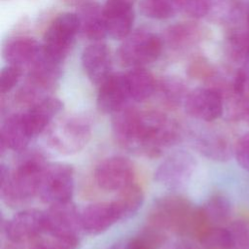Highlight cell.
I'll return each instance as SVG.
<instances>
[{
    "label": "cell",
    "instance_id": "cell-1",
    "mask_svg": "<svg viewBox=\"0 0 249 249\" xmlns=\"http://www.w3.org/2000/svg\"><path fill=\"white\" fill-rule=\"evenodd\" d=\"M112 131L120 147L150 159L160 157L183 137L181 126L167 115L128 106L113 115Z\"/></svg>",
    "mask_w": 249,
    "mask_h": 249
},
{
    "label": "cell",
    "instance_id": "cell-2",
    "mask_svg": "<svg viewBox=\"0 0 249 249\" xmlns=\"http://www.w3.org/2000/svg\"><path fill=\"white\" fill-rule=\"evenodd\" d=\"M148 227L160 231H172L199 240L212 227L202 207H196L186 197L166 196L157 199L148 217Z\"/></svg>",
    "mask_w": 249,
    "mask_h": 249
},
{
    "label": "cell",
    "instance_id": "cell-3",
    "mask_svg": "<svg viewBox=\"0 0 249 249\" xmlns=\"http://www.w3.org/2000/svg\"><path fill=\"white\" fill-rule=\"evenodd\" d=\"M17 164L10 170L5 164L0 168V194L3 201L10 207L27 204L38 196L41 174L49 163L39 151H22Z\"/></svg>",
    "mask_w": 249,
    "mask_h": 249
},
{
    "label": "cell",
    "instance_id": "cell-4",
    "mask_svg": "<svg viewBox=\"0 0 249 249\" xmlns=\"http://www.w3.org/2000/svg\"><path fill=\"white\" fill-rule=\"evenodd\" d=\"M48 145L60 155L79 153L89 143L92 125L85 116L72 115L54 120L45 131Z\"/></svg>",
    "mask_w": 249,
    "mask_h": 249
},
{
    "label": "cell",
    "instance_id": "cell-5",
    "mask_svg": "<svg viewBox=\"0 0 249 249\" xmlns=\"http://www.w3.org/2000/svg\"><path fill=\"white\" fill-rule=\"evenodd\" d=\"M162 51V41L145 30L130 33L118 50V58L126 67H143L158 59Z\"/></svg>",
    "mask_w": 249,
    "mask_h": 249
},
{
    "label": "cell",
    "instance_id": "cell-6",
    "mask_svg": "<svg viewBox=\"0 0 249 249\" xmlns=\"http://www.w3.org/2000/svg\"><path fill=\"white\" fill-rule=\"evenodd\" d=\"M74 191L73 167L64 162L48 163L38 187V197L49 205L71 200Z\"/></svg>",
    "mask_w": 249,
    "mask_h": 249
},
{
    "label": "cell",
    "instance_id": "cell-7",
    "mask_svg": "<svg viewBox=\"0 0 249 249\" xmlns=\"http://www.w3.org/2000/svg\"><path fill=\"white\" fill-rule=\"evenodd\" d=\"M80 31L77 14L63 13L58 15L48 27L43 51L52 59L62 63L67 56L76 35Z\"/></svg>",
    "mask_w": 249,
    "mask_h": 249
},
{
    "label": "cell",
    "instance_id": "cell-8",
    "mask_svg": "<svg viewBox=\"0 0 249 249\" xmlns=\"http://www.w3.org/2000/svg\"><path fill=\"white\" fill-rule=\"evenodd\" d=\"M196 168L195 158L187 151L171 153L155 171V180L169 190L183 189L191 180Z\"/></svg>",
    "mask_w": 249,
    "mask_h": 249
},
{
    "label": "cell",
    "instance_id": "cell-9",
    "mask_svg": "<svg viewBox=\"0 0 249 249\" xmlns=\"http://www.w3.org/2000/svg\"><path fill=\"white\" fill-rule=\"evenodd\" d=\"M98 187L108 192H121L134 184L135 168L126 158L115 156L104 159L94 170Z\"/></svg>",
    "mask_w": 249,
    "mask_h": 249
},
{
    "label": "cell",
    "instance_id": "cell-10",
    "mask_svg": "<svg viewBox=\"0 0 249 249\" xmlns=\"http://www.w3.org/2000/svg\"><path fill=\"white\" fill-rule=\"evenodd\" d=\"M47 229L46 212L39 209H25L14 215L5 225V234L16 244L31 243Z\"/></svg>",
    "mask_w": 249,
    "mask_h": 249
},
{
    "label": "cell",
    "instance_id": "cell-11",
    "mask_svg": "<svg viewBox=\"0 0 249 249\" xmlns=\"http://www.w3.org/2000/svg\"><path fill=\"white\" fill-rule=\"evenodd\" d=\"M183 105L190 117L205 123L216 121L225 110L223 95L212 87L196 88L189 91Z\"/></svg>",
    "mask_w": 249,
    "mask_h": 249
},
{
    "label": "cell",
    "instance_id": "cell-12",
    "mask_svg": "<svg viewBox=\"0 0 249 249\" xmlns=\"http://www.w3.org/2000/svg\"><path fill=\"white\" fill-rule=\"evenodd\" d=\"M194 148L205 158L215 161H226L233 156V146L219 130L200 126L190 132Z\"/></svg>",
    "mask_w": 249,
    "mask_h": 249
},
{
    "label": "cell",
    "instance_id": "cell-13",
    "mask_svg": "<svg viewBox=\"0 0 249 249\" xmlns=\"http://www.w3.org/2000/svg\"><path fill=\"white\" fill-rule=\"evenodd\" d=\"M45 212L47 219L45 232L80 238L83 231L81 213L71 200L52 204Z\"/></svg>",
    "mask_w": 249,
    "mask_h": 249
},
{
    "label": "cell",
    "instance_id": "cell-14",
    "mask_svg": "<svg viewBox=\"0 0 249 249\" xmlns=\"http://www.w3.org/2000/svg\"><path fill=\"white\" fill-rule=\"evenodd\" d=\"M131 99L125 74H111L100 86L97 94V108L103 114H116L127 107Z\"/></svg>",
    "mask_w": 249,
    "mask_h": 249
},
{
    "label": "cell",
    "instance_id": "cell-15",
    "mask_svg": "<svg viewBox=\"0 0 249 249\" xmlns=\"http://www.w3.org/2000/svg\"><path fill=\"white\" fill-rule=\"evenodd\" d=\"M63 109L56 97L48 96L21 111L24 124L32 138L44 133Z\"/></svg>",
    "mask_w": 249,
    "mask_h": 249
},
{
    "label": "cell",
    "instance_id": "cell-16",
    "mask_svg": "<svg viewBox=\"0 0 249 249\" xmlns=\"http://www.w3.org/2000/svg\"><path fill=\"white\" fill-rule=\"evenodd\" d=\"M134 2L135 0H106L103 10L107 32L113 39H125L131 33Z\"/></svg>",
    "mask_w": 249,
    "mask_h": 249
},
{
    "label": "cell",
    "instance_id": "cell-17",
    "mask_svg": "<svg viewBox=\"0 0 249 249\" xmlns=\"http://www.w3.org/2000/svg\"><path fill=\"white\" fill-rule=\"evenodd\" d=\"M82 65L89 81L100 86L112 73V60L107 46L95 42L88 46L82 53Z\"/></svg>",
    "mask_w": 249,
    "mask_h": 249
},
{
    "label": "cell",
    "instance_id": "cell-18",
    "mask_svg": "<svg viewBox=\"0 0 249 249\" xmlns=\"http://www.w3.org/2000/svg\"><path fill=\"white\" fill-rule=\"evenodd\" d=\"M80 213L83 231L92 235L104 232L115 223L121 221L113 201L89 204Z\"/></svg>",
    "mask_w": 249,
    "mask_h": 249
},
{
    "label": "cell",
    "instance_id": "cell-19",
    "mask_svg": "<svg viewBox=\"0 0 249 249\" xmlns=\"http://www.w3.org/2000/svg\"><path fill=\"white\" fill-rule=\"evenodd\" d=\"M31 139L32 137L26 128L21 111L13 113L5 119L0 130L2 153L5 150L20 153L26 150Z\"/></svg>",
    "mask_w": 249,
    "mask_h": 249
},
{
    "label": "cell",
    "instance_id": "cell-20",
    "mask_svg": "<svg viewBox=\"0 0 249 249\" xmlns=\"http://www.w3.org/2000/svg\"><path fill=\"white\" fill-rule=\"evenodd\" d=\"M43 45L30 37H17L7 42L3 48V57L11 65L28 68L39 57Z\"/></svg>",
    "mask_w": 249,
    "mask_h": 249
},
{
    "label": "cell",
    "instance_id": "cell-21",
    "mask_svg": "<svg viewBox=\"0 0 249 249\" xmlns=\"http://www.w3.org/2000/svg\"><path fill=\"white\" fill-rule=\"evenodd\" d=\"M204 37V29L196 22H178L169 26L163 35L166 46L175 52H184L196 46Z\"/></svg>",
    "mask_w": 249,
    "mask_h": 249
},
{
    "label": "cell",
    "instance_id": "cell-22",
    "mask_svg": "<svg viewBox=\"0 0 249 249\" xmlns=\"http://www.w3.org/2000/svg\"><path fill=\"white\" fill-rule=\"evenodd\" d=\"M80 22V31L89 40L98 42L108 35L103 7L97 3L88 2L77 13Z\"/></svg>",
    "mask_w": 249,
    "mask_h": 249
},
{
    "label": "cell",
    "instance_id": "cell-23",
    "mask_svg": "<svg viewBox=\"0 0 249 249\" xmlns=\"http://www.w3.org/2000/svg\"><path fill=\"white\" fill-rule=\"evenodd\" d=\"M131 99L142 102L157 90V81L154 76L143 67L132 68L125 74Z\"/></svg>",
    "mask_w": 249,
    "mask_h": 249
},
{
    "label": "cell",
    "instance_id": "cell-24",
    "mask_svg": "<svg viewBox=\"0 0 249 249\" xmlns=\"http://www.w3.org/2000/svg\"><path fill=\"white\" fill-rule=\"evenodd\" d=\"M144 194L142 189L135 183L119 192L113 203L118 211L120 220H127L134 215L142 206Z\"/></svg>",
    "mask_w": 249,
    "mask_h": 249
},
{
    "label": "cell",
    "instance_id": "cell-25",
    "mask_svg": "<svg viewBox=\"0 0 249 249\" xmlns=\"http://www.w3.org/2000/svg\"><path fill=\"white\" fill-rule=\"evenodd\" d=\"M203 212L211 226H221L229 221L231 215V203L223 194H213L202 206Z\"/></svg>",
    "mask_w": 249,
    "mask_h": 249
},
{
    "label": "cell",
    "instance_id": "cell-26",
    "mask_svg": "<svg viewBox=\"0 0 249 249\" xmlns=\"http://www.w3.org/2000/svg\"><path fill=\"white\" fill-rule=\"evenodd\" d=\"M157 90L161 99L169 106H179L184 104L189 91L185 83L177 77H164L157 84Z\"/></svg>",
    "mask_w": 249,
    "mask_h": 249
},
{
    "label": "cell",
    "instance_id": "cell-27",
    "mask_svg": "<svg viewBox=\"0 0 249 249\" xmlns=\"http://www.w3.org/2000/svg\"><path fill=\"white\" fill-rule=\"evenodd\" d=\"M141 13L153 19H166L182 9V0H140Z\"/></svg>",
    "mask_w": 249,
    "mask_h": 249
},
{
    "label": "cell",
    "instance_id": "cell-28",
    "mask_svg": "<svg viewBox=\"0 0 249 249\" xmlns=\"http://www.w3.org/2000/svg\"><path fill=\"white\" fill-rule=\"evenodd\" d=\"M210 13L217 22L233 24L241 18V0H219L213 4Z\"/></svg>",
    "mask_w": 249,
    "mask_h": 249
},
{
    "label": "cell",
    "instance_id": "cell-29",
    "mask_svg": "<svg viewBox=\"0 0 249 249\" xmlns=\"http://www.w3.org/2000/svg\"><path fill=\"white\" fill-rule=\"evenodd\" d=\"M162 242V231L148 227L139 235L126 242L123 249H158Z\"/></svg>",
    "mask_w": 249,
    "mask_h": 249
},
{
    "label": "cell",
    "instance_id": "cell-30",
    "mask_svg": "<svg viewBox=\"0 0 249 249\" xmlns=\"http://www.w3.org/2000/svg\"><path fill=\"white\" fill-rule=\"evenodd\" d=\"M231 249H249V222L235 220L227 226Z\"/></svg>",
    "mask_w": 249,
    "mask_h": 249
},
{
    "label": "cell",
    "instance_id": "cell-31",
    "mask_svg": "<svg viewBox=\"0 0 249 249\" xmlns=\"http://www.w3.org/2000/svg\"><path fill=\"white\" fill-rule=\"evenodd\" d=\"M23 69L16 65H7L1 70L0 74V92L2 95L10 92L19 82Z\"/></svg>",
    "mask_w": 249,
    "mask_h": 249
},
{
    "label": "cell",
    "instance_id": "cell-32",
    "mask_svg": "<svg viewBox=\"0 0 249 249\" xmlns=\"http://www.w3.org/2000/svg\"><path fill=\"white\" fill-rule=\"evenodd\" d=\"M214 4L213 0H182V10L195 18L208 15Z\"/></svg>",
    "mask_w": 249,
    "mask_h": 249
},
{
    "label": "cell",
    "instance_id": "cell-33",
    "mask_svg": "<svg viewBox=\"0 0 249 249\" xmlns=\"http://www.w3.org/2000/svg\"><path fill=\"white\" fill-rule=\"evenodd\" d=\"M233 157L238 165L249 172V131L236 140L233 145Z\"/></svg>",
    "mask_w": 249,
    "mask_h": 249
},
{
    "label": "cell",
    "instance_id": "cell-34",
    "mask_svg": "<svg viewBox=\"0 0 249 249\" xmlns=\"http://www.w3.org/2000/svg\"><path fill=\"white\" fill-rule=\"evenodd\" d=\"M189 73L192 77L199 79H213L214 72L211 66L202 59L195 60L189 67Z\"/></svg>",
    "mask_w": 249,
    "mask_h": 249
},
{
    "label": "cell",
    "instance_id": "cell-35",
    "mask_svg": "<svg viewBox=\"0 0 249 249\" xmlns=\"http://www.w3.org/2000/svg\"><path fill=\"white\" fill-rule=\"evenodd\" d=\"M164 249H199V248L188 239L179 238L166 244Z\"/></svg>",
    "mask_w": 249,
    "mask_h": 249
},
{
    "label": "cell",
    "instance_id": "cell-36",
    "mask_svg": "<svg viewBox=\"0 0 249 249\" xmlns=\"http://www.w3.org/2000/svg\"><path fill=\"white\" fill-rule=\"evenodd\" d=\"M69 5H79L82 6L88 2H90L89 0H64Z\"/></svg>",
    "mask_w": 249,
    "mask_h": 249
},
{
    "label": "cell",
    "instance_id": "cell-37",
    "mask_svg": "<svg viewBox=\"0 0 249 249\" xmlns=\"http://www.w3.org/2000/svg\"><path fill=\"white\" fill-rule=\"evenodd\" d=\"M247 21H248V25H249V9H248V12H247Z\"/></svg>",
    "mask_w": 249,
    "mask_h": 249
},
{
    "label": "cell",
    "instance_id": "cell-38",
    "mask_svg": "<svg viewBox=\"0 0 249 249\" xmlns=\"http://www.w3.org/2000/svg\"><path fill=\"white\" fill-rule=\"evenodd\" d=\"M31 249H41V248H37V247H31Z\"/></svg>",
    "mask_w": 249,
    "mask_h": 249
}]
</instances>
